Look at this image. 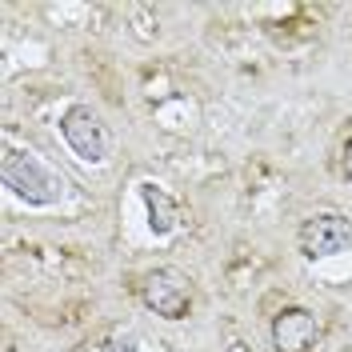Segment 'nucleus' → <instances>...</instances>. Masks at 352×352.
Instances as JSON below:
<instances>
[{"label": "nucleus", "mask_w": 352, "mask_h": 352, "mask_svg": "<svg viewBox=\"0 0 352 352\" xmlns=\"http://www.w3.org/2000/svg\"><path fill=\"white\" fill-rule=\"evenodd\" d=\"M109 352H116V344H112V349H109ZM124 352H132V344H129V349H124Z\"/></svg>", "instance_id": "nucleus-8"}, {"label": "nucleus", "mask_w": 352, "mask_h": 352, "mask_svg": "<svg viewBox=\"0 0 352 352\" xmlns=\"http://www.w3.org/2000/svg\"><path fill=\"white\" fill-rule=\"evenodd\" d=\"M344 176H349V184H352V140L344 144Z\"/></svg>", "instance_id": "nucleus-7"}, {"label": "nucleus", "mask_w": 352, "mask_h": 352, "mask_svg": "<svg viewBox=\"0 0 352 352\" xmlns=\"http://www.w3.org/2000/svg\"><path fill=\"white\" fill-rule=\"evenodd\" d=\"M320 340V324L308 308H280L272 320V344L276 352H312Z\"/></svg>", "instance_id": "nucleus-5"}, {"label": "nucleus", "mask_w": 352, "mask_h": 352, "mask_svg": "<svg viewBox=\"0 0 352 352\" xmlns=\"http://www.w3.org/2000/svg\"><path fill=\"white\" fill-rule=\"evenodd\" d=\"M0 176H4V184H8L21 200H28V204H52V200H60V192H65V180L52 173L41 156L21 153V148H4Z\"/></svg>", "instance_id": "nucleus-1"}, {"label": "nucleus", "mask_w": 352, "mask_h": 352, "mask_svg": "<svg viewBox=\"0 0 352 352\" xmlns=\"http://www.w3.org/2000/svg\"><path fill=\"white\" fill-rule=\"evenodd\" d=\"M60 136L72 153L80 156L85 164H100L109 156V132L100 124V116L88 109V104H72L60 116Z\"/></svg>", "instance_id": "nucleus-3"}, {"label": "nucleus", "mask_w": 352, "mask_h": 352, "mask_svg": "<svg viewBox=\"0 0 352 352\" xmlns=\"http://www.w3.org/2000/svg\"><path fill=\"white\" fill-rule=\"evenodd\" d=\"M144 204H148V228L156 236H168L176 228V204L153 184H144Z\"/></svg>", "instance_id": "nucleus-6"}, {"label": "nucleus", "mask_w": 352, "mask_h": 352, "mask_svg": "<svg viewBox=\"0 0 352 352\" xmlns=\"http://www.w3.org/2000/svg\"><path fill=\"white\" fill-rule=\"evenodd\" d=\"M352 244V224L336 212H324V217H312L300 224V252L308 261H324V256H336Z\"/></svg>", "instance_id": "nucleus-4"}, {"label": "nucleus", "mask_w": 352, "mask_h": 352, "mask_svg": "<svg viewBox=\"0 0 352 352\" xmlns=\"http://www.w3.org/2000/svg\"><path fill=\"white\" fill-rule=\"evenodd\" d=\"M140 300L153 308L156 316L180 320V316H188V308H192V285H188V276L176 272V268H153V272L140 280Z\"/></svg>", "instance_id": "nucleus-2"}]
</instances>
